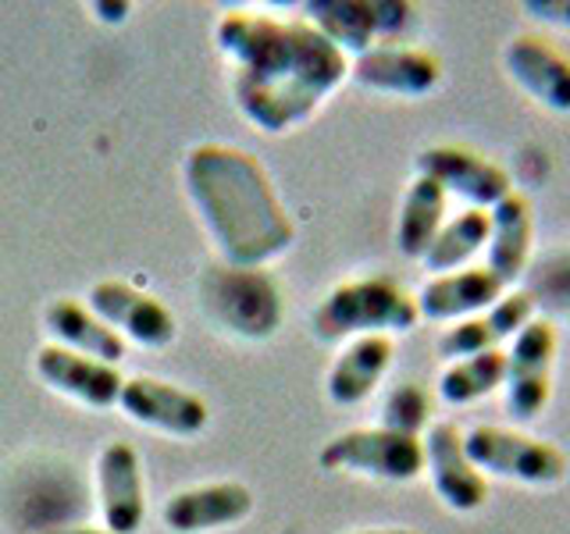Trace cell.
I'll return each mask as SVG.
<instances>
[{
    "label": "cell",
    "mask_w": 570,
    "mask_h": 534,
    "mask_svg": "<svg viewBox=\"0 0 570 534\" xmlns=\"http://www.w3.org/2000/svg\"><path fill=\"white\" fill-rule=\"evenodd\" d=\"M214 40L236 65L232 97L239 115L267 136L293 132L350 79L346 53L303 18L225 11Z\"/></svg>",
    "instance_id": "cell-1"
},
{
    "label": "cell",
    "mask_w": 570,
    "mask_h": 534,
    "mask_svg": "<svg viewBox=\"0 0 570 534\" xmlns=\"http://www.w3.org/2000/svg\"><path fill=\"white\" fill-rule=\"evenodd\" d=\"M183 178L222 264L264 267L293 249L296 225L278 200L272 175L249 150L200 142L186 154Z\"/></svg>",
    "instance_id": "cell-2"
},
{
    "label": "cell",
    "mask_w": 570,
    "mask_h": 534,
    "mask_svg": "<svg viewBox=\"0 0 570 534\" xmlns=\"http://www.w3.org/2000/svg\"><path fill=\"white\" fill-rule=\"evenodd\" d=\"M196 299L214 328L246 343L272 338L285 317L282 285L264 267L210 264L196 278Z\"/></svg>",
    "instance_id": "cell-3"
},
{
    "label": "cell",
    "mask_w": 570,
    "mask_h": 534,
    "mask_svg": "<svg viewBox=\"0 0 570 534\" xmlns=\"http://www.w3.org/2000/svg\"><path fill=\"white\" fill-rule=\"evenodd\" d=\"M421 320L417 303L396 278L374 275L353 278L335 285V289L317 303L311 328L321 343H338V338L361 335H406Z\"/></svg>",
    "instance_id": "cell-4"
},
{
    "label": "cell",
    "mask_w": 570,
    "mask_h": 534,
    "mask_svg": "<svg viewBox=\"0 0 570 534\" xmlns=\"http://www.w3.org/2000/svg\"><path fill=\"white\" fill-rule=\"evenodd\" d=\"M463 449L485 477L517 481L524 488H557L570 471L560 445L507 424H474L463 432Z\"/></svg>",
    "instance_id": "cell-5"
},
{
    "label": "cell",
    "mask_w": 570,
    "mask_h": 534,
    "mask_svg": "<svg viewBox=\"0 0 570 534\" xmlns=\"http://www.w3.org/2000/svg\"><path fill=\"white\" fill-rule=\"evenodd\" d=\"M299 11L303 22L314 26L346 58L350 53L361 58L385 43H403V36L417 22V8L406 0H307Z\"/></svg>",
    "instance_id": "cell-6"
},
{
    "label": "cell",
    "mask_w": 570,
    "mask_h": 534,
    "mask_svg": "<svg viewBox=\"0 0 570 534\" xmlns=\"http://www.w3.org/2000/svg\"><path fill=\"white\" fill-rule=\"evenodd\" d=\"M321 471L356 474L371 481H392L406 485L424 474V445L421 438H406L385 427H353V432L335 435L317 453Z\"/></svg>",
    "instance_id": "cell-7"
},
{
    "label": "cell",
    "mask_w": 570,
    "mask_h": 534,
    "mask_svg": "<svg viewBox=\"0 0 570 534\" xmlns=\"http://www.w3.org/2000/svg\"><path fill=\"white\" fill-rule=\"evenodd\" d=\"M560 335L549 317H534L513 335L507 349L503 403L513 424H531L552 399V367H557Z\"/></svg>",
    "instance_id": "cell-8"
},
{
    "label": "cell",
    "mask_w": 570,
    "mask_h": 534,
    "mask_svg": "<svg viewBox=\"0 0 570 534\" xmlns=\"http://www.w3.org/2000/svg\"><path fill=\"white\" fill-rule=\"evenodd\" d=\"M414 171L432 178L445 196H460L474 210H492L503 196L513 192L510 171L492 157L456 142H439L414 157Z\"/></svg>",
    "instance_id": "cell-9"
},
{
    "label": "cell",
    "mask_w": 570,
    "mask_h": 534,
    "mask_svg": "<svg viewBox=\"0 0 570 534\" xmlns=\"http://www.w3.org/2000/svg\"><path fill=\"white\" fill-rule=\"evenodd\" d=\"M503 71L549 115H570V53L539 32H517L503 47Z\"/></svg>",
    "instance_id": "cell-10"
},
{
    "label": "cell",
    "mask_w": 570,
    "mask_h": 534,
    "mask_svg": "<svg viewBox=\"0 0 570 534\" xmlns=\"http://www.w3.org/2000/svg\"><path fill=\"white\" fill-rule=\"evenodd\" d=\"M421 445L424 471L445 510L478 513L489 503V477L471 463L468 449H463V432L453 421H432V427L421 435Z\"/></svg>",
    "instance_id": "cell-11"
},
{
    "label": "cell",
    "mask_w": 570,
    "mask_h": 534,
    "mask_svg": "<svg viewBox=\"0 0 570 534\" xmlns=\"http://www.w3.org/2000/svg\"><path fill=\"white\" fill-rule=\"evenodd\" d=\"M350 79L379 97L421 100L442 82V61L424 47L385 43L350 61Z\"/></svg>",
    "instance_id": "cell-12"
},
{
    "label": "cell",
    "mask_w": 570,
    "mask_h": 534,
    "mask_svg": "<svg viewBox=\"0 0 570 534\" xmlns=\"http://www.w3.org/2000/svg\"><path fill=\"white\" fill-rule=\"evenodd\" d=\"M121 414L171 438H193L207 427V403L189 388L160 378H129L118 396Z\"/></svg>",
    "instance_id": "cell-13"
},
{
    "label": "cell",
    "mask_w": 570,
    "mask_h": 534,
    "mask_svg": "<svg viewBox=\"0 0 570 534\" xmlns=\"http://www.w3.org/2000/svg\"><path fill=\"white\" fill-rule=\"evenodd\" d=\"M89 310L121 338H132L136 346L165 349L175 338V317L160 299L136 289L129 281H97L89 289Z\"/></svg>",
    "instance_id": "cell-14"
},
{
    "label": "cell",
    "mask_w": 570,
    "mask_h": 534,
    "mask_svg": "<svg viewBox=\"0 0 570 534\" xmlns=\"http://www.w3.org/2000/svg\"><path fill=\"white\" fill-rule=\"evenodd\" d=\"M97 503L104 513V531L111 534H139L147 521L142 463L129 442L104 445L97 456Z\"/></svg>",
    "instance_id": "cell-15"
},
{
    "label": "cell",
    "mask_w": 570,
    "mask_h": 534,
    "mask_svg": "<svg viewBox=\"0 0 570 534\" xmlns=\"http://www.w3.org/2000/svg\"><path fill=\"white\" fill-rule=\"evenodd\" d=\"M528 320H534L531 296L524 289H507L503 299H495L489 310L445 328L435 343V353L445 364H453V360H468V356L489 353V349H503V343H513V335L521 332Z\"/></svg>",
    "instance_id": "cell-16"
},
{
    "label": "cell",
    "mask_w": 570,
    "mask_h": 534,
    "mask_svg": "<svg viewBox=\"0 0 570 534\" xmlns=\"http://www.w3.org/2000/svg\"><path fill=\"white\" fill-rule=\"evenodd\" d=\"M32 367H36V378L58 392V396L76 399L89 409L118 406L125 378L111 364L89 360V356H79L61 346H40L36 349Z\"/></svg>",
    "instance_id": "cell-17"
},
{
    "label": "cell",
    "mask_w": 570,
    "mask_h": 534,
    "mask_svg": "<svg viewBox=\"0 0 570 534\" xmlns=\"http://www.w3.org/2000/svg\"><path fill=\"white\" fill-rule=\"evenodd\" d=\"M534 260V210L524 192L503 196L489 210V243H485V267L513 289L524 278Z\"/></svg>",
    "instance_id": "cell-18"
},
{
    "label": "cell",
    "mask_w": 570,
    "mask_h": 534,
    "mask_svg": "<svg viewBox=\"0 0 570 534\" xmlns=\"http://www.w3.org/2000/svg\"><path fill=\"white\" fill-rule=\"evenodd\" d=\"M254 513V495L239 481H214V485L175 492L165 503V524L175 534H207L246 521Z\"/></svg>",
    "instance_id": "cell-19"
},
{
    "label": "cell",
    "mask_w": 570,
    "mask_h": 534,
    "mask_svg": "<svg viewBox=\"0 0 570 534\" xmlns=\"http://www.w3.org/2000/svg\"><path fill=\"white\" fill-rule=\"evenodd\" d=\"M507 285L499 281L489 267H463L453 275H435L421 285L414 296L417 314L424 320H439V325H456L481 310H489L495 299H503Z\"/></svg>",
    "instance_id": "cell-20"
},
{
    "label": "cell",
    "mask_w": 570,
    "mask_h": 534,
    "mask_svg": "<svg viewBox=\"0 0 570 534\" xmlns=\"http://www.w3.org/2000/svg\"><path fill=\"white\" fill-rule=\"evenodd\" d=\"M392 356H396V346H392L389 335L350 338L343 353L335 356V364L328 367V399L335 406H361L364 399H371V392L382 385L392 367Z\"/></svg>",
    "instance_id": "cell-21"
},
{
    "label": "cell",
    "mask_w": 570,
    "mask_h": 534,
    "mask_svg": "<svg viewBox=\"0 0 570 534\" xmlns=\"http://www.w3.org/2000/svg\"><path fill=\"white\" fill-rule=\"evenodd\" d=\"M43 325L53 338H58L53 346L89 356V360L111 364V367H118L125 360V349H129L115 328H107L94 310L82 307V303H76V299H68V296L50 303L47 314H43Z\"/></svg>",
    "instance_id": "cell-22"
},
{
    "label": "cell",
    "mask_w": 570,
    "mask_h": 534,
    "mask_svg": "<svg viewBox=\"0 0 570 534\" xmlns=\"http://www.w3.org/2000/svg\"><path fill=\"white\" fill-rule=\"evenodd\" d=\"M445 196L432 178L414 175L400 200L396 214V249L406 260H421L424 249L432 246L439 228L445 225Z\"/></svg>",
    "instance_id": "cell-23"
},
{
    "label": "cell",
    "mask_w": 570,
    "mask_h": 534,
    "mask_svg": "<svg viewBox=\"0 0 570 534\" xmlns=\"http://www.w3.org/2000/svg\"><path fill=\"white\" fill-rule=\"evenodd\" d=\"M485 243H489V210L468 207L439 228V236L424 249L421 264L432 278L453 275V271H463V267H471L478 254H485Z\"/></svg>",
    "instance_id": "cell-24"
},
{
    "label": "cell",
    "mask_w": 570,
    "mask_h": 534,
    "mask_svg": "<svg viewBox=\"0 0 570 534\" xmlns=\"http://www.w3.org/2000/svg\"><path fill=\"white\" fill-rule=\"evenodd\" d=\"M503 378H507V349H489L468 356V360H453L439 374V399L445 406H471L503 388Z\"/></svg>",
    "instance_id": "cell-25"
},
{
    "label": "cell",
    "mask_w": 570,
    "mask_h": 534,
    "mask_svg": "<svg viewBox=\"0 0 570 534\" xmlns=\"http://www.w3.org/2000/svg\"><path fill=\"white\" fill-rule=\"evenodd\" d=\"M521 281L534 310L542 307L549 314H570V249H557V254L531 260Z\"/></svg>",
    "instance_id": "cell-26"
},
{
    "label": "cell",
    "mask_w": 570,
    "mask_h": 534,
    "mask_svg": "<svg viewBox=\"0 0 570 534\" xmlns=\"http://www.w3.org/2000/svg\"><path fill=\"white\" fill-rule=\"evenodd\" d=\"M385 432H396L406 438H421L432 427V396L417 382H403L385 396L382 403V424Z\"/></svg>",
    "instance_id": "cell-27"
},
{
    "label": "cell",
    "mask_w": 570,
    "mask_h": 534,
    "mask_svg": "<svg viewBox=\"0 0 570 534\" xmlns=\"http://www.w3.org/2000/svg\"><path fill=\"white\" fill-rule=\"evenodd\" d=\"M521 11L534 18V22L570 32V0H524Z\"/></svg>",
    "instance_id": "cell-28"
},
{
    "label": "cell",
    "mask_w": 570,
    "mask_h": 534,
    "mask_svg": "<svg viewBox=\"0 0 570 534\" xmlns=\"http://www.w3.org/2000/svg\"><path fill=\"white\" fill-rule=\"evenodd\" d=\"M94 11H97L100 22H111V26L125 22V14H132L129 4H94Z\"/></svg>",
    "instance_id": "cell-29"
},
{
    "label": "cell",
    "mask_w": 570,
    "mask_h": 534,
    "mask_svg": "<svg viewBox=\"0 0 570 534\" xmlns=\"http://www.w3.org/2000/svg\"><path fill=\"white\" fill-rule=\"evenodd\" d=\"M40 534H111L104 527H61V531H40Z\"/></svg>",
    "instance_id": "cell-30"
},
{
    "label": "cell",
    "mask_w": 570,
    "mask_h": 534,
    "mask_svg": "<svg viewBox=\"0 0 570 534\" xmlns=\"http://www.w3.org/2000/svg\"><path fill=\"white\" fill-rule=\"evenodd\" d=\"M353 534H417L410 527H371V531H353Z\"/></svg>",
    "instance_id": "cell-31"
}]
</instances>
